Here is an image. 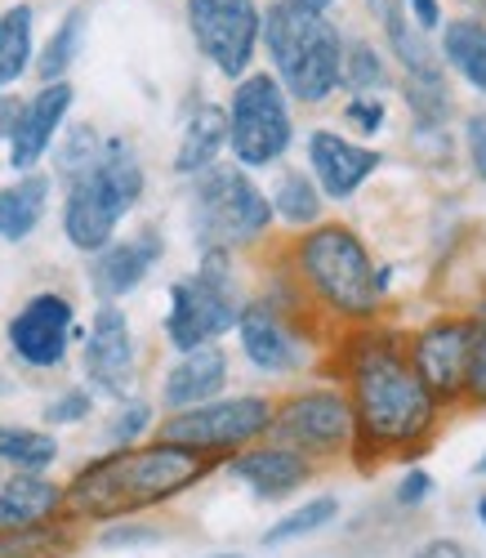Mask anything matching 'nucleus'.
Here are the masks:
<instances>
[{
    "label": "nucleus",
    "instance_id": "nucleus-26",
    "mask_svg": "<svg viewBox=\"0 0 486 558\" xmlns=\"http://www.w3.org/2000/svg\"><path fill=\"white\" fill-rule=\"evenodd\" d=\"M268 206H272V219H281L290 228H313V223H321L326 197L317 193L308 170H281L268 193Z\"/></svg>",
    "mask_w": 486,
    "mask_h": 558
},
{
    "label": "nucleus",
    "instance_id": "nucleus-31",
    "mask_svg": "<svg viewBox=\"0 0 486 558\" xmlns=\"http://www.w3.org/2000/svg\"><path fill=\"white\" fill-rule=\"evenodd\" d=\"M393 85V68H388V54L375 50L370 40H344V63H339V89L349 95H379V89Z\"/></svg>",
    "mask_w": 486,
    "mask_h": 558
},
{
    "label": "nucleus",
    "instance_id": "nucleus-23",
    "mask_svg": "<svg viewBox=\"0 0 486 558\" xmlns=\"http://www.w3.org/2000/svg\"><path fill=\"white\" fill-rule=\"evenodd\" d=\"M228 148V112L219 104H192L179 130V148H174V170L197 179L202 170H210L219 161V153Z\"/></svg>",
    "mask_w": 486,
    "mask_h": 558
},
{
    "label": "nucleus",
    "instance_id": "nucleus-51",
    "mask_svg": "<svg viewBox=\"0 0 486 558\" xmlns=\"http://www.w3.org/2000/svg\"><path fill=\"white\" fill-rule=\"evenodd\" d=\"M0 478H5V470H0Z\"/></svg>",
    "mask_w": 486,
    "mask_h": 558
},
{
    "label": "nucleus",
    "instance_id": "nucleus-35",
    "mask_svg": "<svg viewBox=\"0 0 486 558\" xmlns=\"http://www.w3.org/2000/svg\"><path fill=\"white\" fill-rule=\"evenodd\" d=\"M153 402H143V398H125L121 407H117V415H112V425H108V442L112 447H134V442H143V434L153 429Z\"/></svg>",
    "mask_w": 486,
    "mask_h": 558
},
{
    "label": "nucleus",
    "instance_id": "nucleus-22",
    "mask_svg": "<svg viewBox=\"0 0 486 558\" xmlns=\"http://www.w3.org/2000/svg\"><path fill=\"white\" fill-rule=\"evenodd\" d=\"M366 10L379 23L388 59L402 63V76H420V72H437V68H442V59H437V45L411 23L402 0H366Z\"/></svg>",
    "mask_w": 486,
    "mask_h": 558
},
{
    "label": "nucleus",
    "instance_id": "nucleus-13",
    "mask_svg": "<svg viewBox=\"0 0 486 558\" xmlns=\"http://www.w3.org/2000/svg\"><path fill=\"white\" fill-rule=\"evenodd\" d=\"M304 300L300 304H281L277 295L268 300H251L241 304L236 317V336H241V353L255 371H268V376H285V371H300L308 357V331L304 322Z\"/></svg>",
    "mask_w": 486,
    "mask_h": 558
},
{
    "label": "nucleus",
    "instance_id": "nucleus-49",
    "mask_svg": "<svg viewBox=\"0 0 486 558\" xmlns=\"http://www.w3.org/2000/svg\"><path fill=\"white\" fill-rule=\"evenodd\" d=\"M215 558H241V554H215Z\"/></svg>",
    "mask_w": 486,
    "mask_h": 558
},
{
    "label": "nucleus",
    "instance_id": "nucleus-2",
    "mask_svg": "<svg viewBox=\"0 0 486 558\" xmlns=\"http://www.w3.org/2000/svg\"><path fill=\"white\" fill-rule=\"evenodd\" d=\"M215 460L183 451L174 442H134L112 447L108 456L89 460L76 470V478L63 487V519L68 523H117L143 509H157L183 492H192L202 478H210Z\"/></svg>",
    "mask_w": 486,
    "mask_h": 558
},
{
    "label": "nucleus",
    "instance_id": "nucleus-10",
    "mask_svg": "<svg viewBox=\"0 0 486 558\" xmlns=\"http://www.w3.org/2000/svg\"><path fill=\"white\" fill-rule=\"evenodd\" d=\"M268 438L317 460H339L353 451V411L339 385H313L272 402Z\"/></svg>",
    "mask_w": 486,
    "mask_h": 558
},
{
    "label": "nucleus",
    "instance_id": "nucleus-30",
    "mask_svg": "<svg viewBox=\"0 0 486 558\" xmlns=\"http://www.w3.org/2000/svg\"><path fill=\"white\" fill-rule=\"evenodd\" d=\"M81 545L76 523L54 519V523H36L23 532H5L0 536V558H72Z\"/></svg>",
    "mask_w": 486,
    "mask_h": 558
},
{
    "label": "nucleus",
    "instance_id": "nucleus-38",
    "mask_svg": "<svg viewBox=\"0 0 486 558\" xmlns=\"http://www.w3.org/2000/svg\"><path fill=\"white\" fill-rule=\"evenodd\" d=\"M344 121H349L357 134H379L384 121H388V108H384L379 95H357V99L344 104Z\"/></svg>",
    "mask_w": 486,
    "mask_h": 558
},
{
    "label": "nucleus",
    "instance_id": "nucleus-24",
    "mask_svg": "<svg viewBox=\"0 0 486 558\" xmlns=\"http://www.w3.org/2000/svg\"><path fill=\"white\" fill-rule=\"evenodd\" d=\"M437 59H442V68H451L469 89L486 95V23L477 14H460V19L442 23Z\"/></svg>",
    "mask_w": 486,
    "mask_h": 558
},
{
    "label": "nucleus",
    "instance_id": "nucleus-4",
    "mask_svg": "<svg viewBox=\"0 0 486 558\" xmlns=\"http://www.w3.org/2000/svg\"><path fill=\"white\" fill-rule=\"evenodd\" d=\"M259 45L272 59V76L285 99L317 108L339 89L344 36L326 10H313L304 0H272L259 23Z\"/></svg>",
    "mask_w": 486,
    "mask_h": 558
},
{
    "label": "nucleus",
    "instance_id": "nucleus-18",
    "mask_svg": "<svg viewBox=\"0 0 486 558\" xmlns=\"http://www.w3.org/2000/svg\"><path fill=\"white\" fill-rule=\"evenodd\" d=\"M166 255V238L157 228H138L134 238H121V242H108L104 251H94L89 259V287L104 304H117L125 300L130 291L143 287V277L157 268V259Z\"/></svg>",
    "mask_w": 486,
    "mask_h": 558
},
{
    "label": "nucleus",
    "instance_id": "nucleus-40",
    "mask_svg": "<svg viewBox=\"0 0 486 558\" xmlns=\"http://www.w3.org/2000/svg\"><path fill=\"white\" fill-rule=\"evenodd\" d=\"M428 496H433V478H428V470L411 464V470L402 474V483H398V505H402V509H420Z\"/></svg>",
    "mask_w": 486,
    "mask_h": 558
},
{
    "label": "nucleus",
    "instance_id": "nucleus-37",
    "mask_svg": "<svg viewBox=\"0 0 486 558\" xmlns=\"http://www.w3.org/2000/svg\"><path fill=\"white\" fill-rule=\"evenodd\" d=\"M89 411H94V393L89 389H63L50 407H45V421L50 425H81Z\"/></svg>",
    "mask_w": 486,
    "mask_h": 558
},
{
    "label": "nucleus",
    "instance_id": "nucleus-12",
    "mask_svg": "<svg viewBox=\"0 0 486 558\" xmlns=\"http://www.w3.org/2000/svg\"><path fill=\"white\" fill-rule=\"evenodd\" d=\"M259 0H187V32L215 72L241 81L259 50Z\"/></svg>",
    "mask_w": 486,
    "mask_h": 558
},
{
    "label": "nucleus",
    "instance_id": "nucleus-14",
    "mask_svg": "<svg viewBox=\"0 0 486 558\" xmlns=\"http://www.w3.org/2000/svg\"><path fill=\"white\" fill-rule=\"evenodd\" d=\"M72 340H81L76 308L59 291L32 295L14 317H10V353L32 366V371H54L68 362Z\"/></svg>",
    "mask_w": 486,
    "mask_h": 558
},
{
    "label": "nucleus",
    "instance_id": "nucleus-47",
    "mask_svg": "<svg viewBox=\"0 0 486 558\" xmlns=\"http://www.w3.org/2000/svg\"><path fill=\"white\" fill-rule=\"evenodd\" d=\"M477 474H482V478H486V456H482V460H477Z\"/></svg>",
    "mask_w": 486,
    "mask_h": 558
},
{
    "label": "nucleus",
    "instance_id": "nucleus-45",
    "mask_svg": "<svg viewBox=\"0 0 486 558\" xmlns=\"http://www.w3.org/2000/svg\"><path fill=\"white\" fill-rule=\"evenodd\" d=\"M477 523H482V527H486V492H482V496H477Z\"/></svg>",
    "mask_w": 486,
    "mask_h": 558
},
{
    "label": "nucleus",
    "instance_id": "nucleus-42",
    "mask_svg": "<svg viewBox=\"0 0 486 558\" xmlns=\"http://www.w3.org/2000/svg\"><path fill=\"white\" fill-rule=\"evenodd\" d=\"M411 558H469V549H464L460 541H451V536H437V541L420 545Z\"/></svg>",
    "mask_w": 486,
    "mask_h": 558
},
{
    "label": "nucleus",
    "instance_id": "nucleus-39",
    "mask_svg": "<svg viewBox=\"0 0 486 558\" xmlns=\"http://www.w3.org/2000/svg\"><path fill=\"white\" fill-rule=\"evenodd\" d=\"M464 157L477 179H486V112L464 117Z\"/></svg>",
    "mask_w": 486,
    "mask_h": 558
},
{
    "label": "nucleus",
    "instance_id": "nucleus-25",
    "mask_svg": "<svg viewBox=\"0 0 486 558\" xmlns=\"http://www.w3.org/2000/svg\"><path fill=\"white\" fill-rule=\"evenodd\" d=\"M50 206V174H19L0 189V242H27Z\"/></svg>",
    "mask_w": 486,
    "mask_h": 558
},
{
    "label": "nucleus",
    "instance_id": "nucleus-36",
    "mask_svg": "<svg viewBox=\"0 0 486 558\" xmlns=\"http://www.w3.org/2000/svg\"><path fill=\"white\" fill-rule=\"evenodd\" d=\"M473 317V362H469V393L464 407H486V295L477 300Z\"/></svg>",
    "mask_w": 486,
    "mask_h": 558
},
{
    "label": "nucleus",
    "instance_id": "nucleus-34",
    "mask_svg": "<svg viewBox=\"0 0 486 558\" xmlns=\"http://www.w3.org/2000/svg\"><path fill=\"white\" fill-rule=\"evenodd\" d=\"M99 153H104V134L94 130V125H72V130L59 138V144H54V174L68 183V179H76L81 170H89Z\"/></svg>",
    "mask_w": 486,
    "mask_h": 558
},
{
    "label": "nucleus",
    "instance_id": "nucleus-16",
    "mask_svg": "<svg viewBox=\"0 0 486 558\" xmlns=\"http://www.w3.org/2000/svg\"><path fill=\"white\" fill-rule=\"evenodd\" d=\"M72 104H76V89L68 81L40 85L32 99L19 104V117L10 130V166L19 174H32L40 166V157L59 144V130H63Z\"/></svg>",
    "mask_w": 486,
    "mask_h": 558
},
{
    "label": "nucleus",
    "instance_id": "nucleus-8",
    "mask_svg": "<svg viewBox=\"0 0 486 558\" xmlns=\"http://www.w3.org/2000/svg\"><path fill=\"white\" fill-rule=\"evenodd\" d=\"M228 112V148L241 170H264L277 166L290 144H295V117H290V99L277 85L272 72H246L232 85Z\"/></svg>",
    "mask_w": 486,
    "mask_h": 558
},
{
    "label": "nucleus",
    "instance_id": "nucleus-7",
    "mask_svg": "<svg viewBox=\"0 0 486 558\" xmlns=\"http://www.w3.org/2000/svg\"><path fill=\"white\" fill-rule=\"evenodd\" d=\"M241 291L232 277V255L206 251L197 272H187L183 282L170 287V313H166V340L179 353H192L202 344H215L228 336L241 317Z\"/></svg>",
    "mask_w": 486,
    "mask_h": 558
},
{
    "label": "nucleus",
    "instance_id": "nucleus-46",
    "mask_svg": "<svg viewBox=\"0 0 486 558\" xmlns=\"http://www.w3.org/2000/svg\"><path fill=\"white\" fill-rule=\"evenodd\" d=\"M304 5H313V10H330L335 0H304Z\"/></svg>",
    "mask_w": 486,
    "mask_h": 558
},
{
    "label": "nucleus",
    "instance_id": "nucleus-32",
    "mask_svg": "<svg viewBox=\"0 0 486 558\" xmlns=\"http://www.w3.org/2000/svg\"><path fill=\"white\" fill-rule=\"evenodd\" d=\"M85 10H68L63 14V23L54 27V36L40 45V59H36V72H40V81L45 85H54V81H63L68 76V68L76 63V54H81V40H85Z\"/></svg>",
    "mask_w": 486,
    "mask_h": 558
},
{
    "label": "nucleus",
    "instance_id": "nucleus-9",
    "mask_svg": "<svg viewBox=\"0 0 486 558\" xmlns=\"http://www.w3.org/2000/svg\"><path fill=\"white\" fill-rule=\"evenodd\" d=\"M272 425V402L259 393H232L215 398L187 411H170L161 421V442H174L183 451H197L206 460H228L236 451H246L251 442H264Z\"/></svg>",
    "mask_w": 486,
    "mask_h": 558
},
{
    "label": "nucleus",
    "instance_id": "nucleus-28",
    "mask_svg": "<svg viewBox=\"0 0 486 558\" xmlns=\"http://www.w3.org/2000/svg\"><path fill=\"white\" fill-rule=\"evenodd\" d=\"M59 460V442L45 429L27 425H0V470L14 474H45Z\"/></svg>",
    "mask_w": 486,
    "mask_h": 558
},
{
    "label": "nucleus",
    "instance_id": "nucleus-11",
    "mask_svg": "<svg viewBox=\"0 0 486 558\" xmlns=\"http://www.w3.org/2000/svg\"><path fill=\"white\" fill-rule=\"evenodd\" d=\"M406 353L415 376L442 411H460L469 393V362H473V317L469 313H437L406 336Z\"/></svg>",
    "mask_w": 486,
    "mask_h": 558
},
{
    "label": "nucleus",
    "instance_id": "nucleus-6",
    "mask_svg": "<svg viewBox=\"0 0 486 558\" xmlns=\"http://www.w3.org/2000/svg\"><path fill=\"white\" fill-rule=\"evenodd\" d=\"M192 242L206 251H246L268 238L272 228V206L268 193L241 166H210L192 183Z\"/></svg>",
    "mask_w": 486,
    "mask_h": 558
},
{
    "label": "nucleus",
    "instance_id": "nucleus-44",
    "mask_svg": "<svg viewBox=\"0 0 486 558\" xmlns=\"http://www.w3.org/2000/svg\"><path fill=\"white\" fill-rule=\"evenodd\" d=\"M14 117H19V99L14 95H0V138H10Z\"/></svg>",
    "mask_w": 486,
    "mask_h": 558
},
{
    "label": "nucleus",
    "instance_id": "nucleus-48",
    "mask_svg": "<svg viewBox=\"0 0 486 558\" xmlns=\"http://www.w3.org/2000/svg\"><path fill=\"white\" fill-rule=\"evenodd\" d=\"M477 10H482V14H477V19H482V23H486V0H482V5H477Z\"/></svg>",
    "mask_w": 486,
    "mask_h": 558
},
{
    "label": "nucleus",
    "instance_id": "nucleus-20",
    "mask_svg": "<svg viewBox=\"0 0 486 558\" xmlns=\"http://www.w3.org/2000/svg\"><path fill=\"white\" fill-rule=\"evenodd\" d=\"M223 385H228V353L219 344H202L192 353H179V362L166 371L161 402L170 411H187V407L223 398Z\"/></svg>",
    "mask_w": 486,
    "mask_h": 558
},
{
    "label": "nucleus",
    "instance_id": "nucleus-15",
    "mask_svg": "<svg viewBox=\"0 0 486 558\" xmlns=\"http://www.w3.org/2000/svg\"><path fill=\"white\" fill-rule=\"evenodd\" d=\"M81 362H85L89 393H104V398H117V402H125L134 393L138 353H134V331H130L125 308L104 304L99 313H94L89 331H85Z\"/></svg>",
    "mask_w": 486,
    "mask_h": 558
},
{
    "label": "nucleus",
    "instance_id": "nucleus-27",
    "mask_svg": "<svg viewBox=\"0 0 486 558\" xmlns=\"http://www.w3.org/2000/svg\"><path fill=\"white\" fill-rule=\"evenodd\" d=\"M36 14L32 5H10L0 14V89H10L14 81L27 76V68L36 63V32H32Z\"/></svg>",
    "mask_w": 486,
    "mask_h": 558
},
{
    "label": "nucleus",
    "instance_id": "nucleus-19",
    "mask_svg": "<svg viewBox=\"0 0 486 558\" xmlns=\"http://www.w3.org/2000/svg\"><path fill=\"white\" fill-rule=\"evenodd\" d=\"M228 474L246 483L259 500H285V496H295L304 483H313L317 464L300 451L281 447V442H251L246 451L228 456Z\"/></svg>",
    "mask_w": 486,
    "mask_h": 558
},
{
    "label": "nucleus",
    "instance_id": "nucleus-50",
    "mask_svg": "<svg viewBox=\"0 0 486 558\" xmlns=\"http://www.w3.org/2000/svg\"><path fill=\"white\" fill-rule=\"evenodd\" d=\"M464 5H482V0H464Z\"/></svg>",
    "mask_w": 486,
    "mask_h": 558
},
{
    "label": "nucleus",
    "instance_id": "nucleus-5",
    "mask_svg": "<svg viewBox=\"0 0 486 558\" xmlns=\"http://www.w3.org/2000/svg\"><path fill=\"white\" fill-rule=\"evenodd\" d=\"M143 183L148 179H143V161L130 138H104V153L94 157V166L68 179L63 238L85 255L117 242V228L138 206Z\"/></svg>",
    "mask_w": 486,
    "mask_h": 558
},
{
    "label": "nucleus",
    "instance_id": "nucleus-29",
    "mask_svg": "<svg viewBox=\"0 0 486 558\" xmlns=\"http://www.w3.org/2000/svg\"><path fill=\"white\" fill-rule=\"evenodd\" d=\"M402 99L415 117L420 130H447L455 99H451V85H447V68L437 72H420V76H402Z\"/></svg>",
    "mask_w": 486,
    "mask_h": 558
},
{
    "label": "nucleus",
    "instance_id": "nucleus-43",
    "mask_svg": "<svg viewBox=\"0 0 486 558\" xmlns=\"http://www.w3.org/2000/svg\"><path fill=\"white\" fill-rule=\"evenodd\" d=\"M138 541H157V532L153 527H108L104 532V545H138Z\"/></svg>",
    "mask_w": 486,
    "mask_h": 558
},
{
    "label": "nucleus",
    "instance_id": "nucleus-1",
    "mask_svg": "<svg viewBox=\"0 0 486 558\" xmlns=\"http://www.w3.org/2000/svg\"><path fill=\"white\" fill-rule=\"evenodd\" d=\"M335 376L353 411V460L357 470H379L388 460H420L437 429L442 407L433 402L424 380L415 376L406 331L393 327H353L335 344Z\"/></svg>",
    "mask_w": 486,
    "mask_h": 558
},
{
    "label": "nucleus",
    "instance_id": "nucleus-21",
    "mask_svg": "<svg viewBox=\"0 0 486 558\" xmlns=\"http://www.w3.org/2000/svg\"><path fill=\"white\" fill-rule=\"evenodd\" d=\"M63 519V483L45 474H10L0 478V536L36 523Z\"/></svg>",
    "mask_w": 486,
    "mask_h": 558
},
{
    "label": "nucleus",
    "instance_id": "nucleus-3",
    "mask_svg": "<svg viewBox=\"0 0 486 558\" xmlns=\"http://www.w3.org/2000/svg\"><path fill=\"white\" fill-rule=\"evenodd\" d=\"M290 277L339 331L370 327L388 300V268L375 264L349 223H313L290 246Z\"/></svg>",
    "mask_w": 486,
    "mask_h": 558
},
{
    "label": "nucleus",
    "instance_id": "nucleus-33",
    "mask_svg": "<svg viewBox=\"0 0 486 558\" xmlns=\"http://www.w3.org/2000/svg\"><path fill=\"white\" fill-rule=\"evenodd\" d=\"M335 519H339V500H335V496H313V500H304L300 509H290L281 523H272V527L264 532V545H285V541L313 536V532H321V527L335 523Z\"/></svg>",
    "mask_w": 486,
    "mask_h": 558
},
{
    "label": "nucleus",
    "instance_id": "nucleus-41",
    "mask_svg": "<svg viewBox=\"0 0 486 558\" xmlns=\"http://www.w3.org/2000/svg\"><path fill=\"white\" fill-rule=\"evenodd\" d=\"M402 5H406L411 23H415L424 36L442 32V0H402Z\"/></svg>",
    "mask_w": 486,
    "mask_h": 558
},
{
    "label": "nucleus",
    "instance_id": "nucleus-17",
    "mask_svg": "<svg viewBox=\"0 0 486 558\" xmlns=\"http://www.w3.org/2000/svg\"><path fill=\"white\" fill-rule=\"evenodd\" d=\"M379 166H384V157L349 134H339V130L308 134V174L326 202H349Z\"/></svg>",
    "mask_w": 486,
    "mask_h": 558
}]
</instances>
